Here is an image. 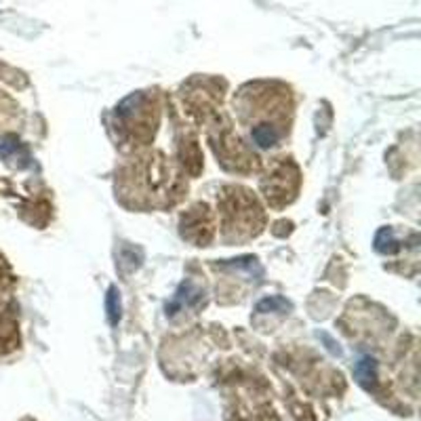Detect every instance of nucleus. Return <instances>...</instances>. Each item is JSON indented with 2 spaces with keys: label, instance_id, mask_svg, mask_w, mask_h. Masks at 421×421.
<instances>
[{
  "label": "nucleus",
  "instance_id": "1",
  "mask_svg": "<svg viewBox=\"0 0 421 421\" xmlns=\"http://www.w3.org/2000/svg\"><path fill=\"white\" fill-rule=\"evenodd\" d=\"M354 375H356V379H358V383L363 385V388L371 390L373 385L377 383V363L371 356H363L354 367Z\"/></svg>",
  "mask_w": 421,
  "mask_h": 421
},
{
  "label": "nucleus",
  "instance_id": "2",
  "mask_svg": "<svg viewBox=\"0 0 421 421\" xmlns=\"http://www.w3.org/2000/svg\"><path fill=\"white\" fill-rule=\"evenodd\" d=\"M198 299H200V293L192 287V283H186V285H182L177 297H175V301H173L171 307H166V310H171V314H175V310L182 307L184 303H186V305H194Z\"/></svg>",
  "mask_w": 421,
  "mask_h": 421
},
{
  "label": "nucleus",
  "instance_id": "3",
  "mask_svg": "<svg viewBox=\"0 0 421 421\" xmlns=\"http://www.w3.org/2000/svg\"><path fill=\"white\" fill-rule=\"evenodd\" d=\"M289 307H291V303L283 297H268V299L259 301L257 312H285Z\"/></svg>",
  "mask_w": 421,
  "mask_h": 421
},
{
  "label": "nucleus",
  "instance_id": "4",
  "mask_svg": "<svg viewBox=\"0 0 421 421\" xmlns=\"http://www.w3.org/2000/svg\"><path fill=\"white\" fill-rule=\"evenodd\" d=\"M105 305H108L110 323L116 325V323H118V316H120V299H118V291H116V287H112V289L108 291V301H105Z\"/></svg>",
  "mask_w": 421,
  "mask_h": 421
}]
</instances>
